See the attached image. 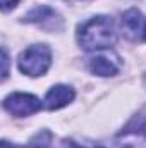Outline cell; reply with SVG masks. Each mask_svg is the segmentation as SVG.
Returning <instances> with one entry per match:
<instances>
[{
	"label": "cell",
	"mask_w": 146,
	"mask_h": 148,
	"mask_svg": "<svg viewBox=\"0 0 146 148\" xmlns=\"http://www.w3.org/2000/svg\"><path fill=\"white\" fill-rule=\"evenodd\" d=\"M110 148H146V115H134L113 138Z\"/></svg>",
	"instance_id": "3"
},
{
	"label": "cell",
	"mask_w": 146,
	"mask_h": 148,
	"mask_svg": "<svg viewBox=\"0 0 146 148\" xmlns=\"http://www.w3.org/2000/svg\"><path fill=\"white\" fill-rule=\"evenodd\" d=\"M120 26H122V33L127 40H139L143 38L146 29V21L145 16L141 14L139 9H129L122 14V21H120Z\"/></svg>",
	"instance_id": "6"
},
{
	"label": "cell",
	"mask_w": 146,
	"mask_h": 148,
	"mask_svg": "<svg viewBox=\"0 0 146 148\" xmlns=\"http://www.w3.org/2000/svg\"><path fill=\"white\" fill-rule=\"evenodd\" d=\"M2 62H3V71H2V79H5L9 76V53H7V48L3 47L2 48Z\"/></svg>",
	"instance_id": "10"
},
{
	"label": "cell",
	"mask_w": 146,
	"mask_h": 148,
	"mask_svg": "<svg viewBox=\"0 0 146 148\" xmlns=\"http://www.w3.org/2000/svg\"><path fill=\"white\" fill-rule=\"evenodd\" d=\"M52 66V50L45 43H36L21 52L17 59L19 71L29 77L43 76Z\"/></svg>",
	"instance_id": "2"
},
{
	"label": "cell",
	"mask_w": 146,
	"mask_h": 148,
	"mask_svg": "<svg viewBox=\"0 0 146 148\" xmlns=\"http://www.w3.org/2000/svg\"><path fill=\"white\" fill-rule=\"evenodd\" d=\"M64 148H81V147L76 145L74 141H65V143H64Z\"/></svg>",
	"instance_id": "13"
},
{
	"label": "cell",
	"mask_w": 146,
	"mask_h": 148,
	"mask_svg": "<svg viewBox=\"0 0 146 148\" xmlns=\"http://www.w3.org/2000/svg\"><path fill=\"white\" fill-rule=\"evenodd\" d=\"M88 69L95 76L108 77V76H117L122 69V60L113 50H98L93 57L88 59Z\"/></svg>",
	"instance_id": "4"
},
{
	"label": "cell",
	"mask_w": 146,
	"mask_h": 148,
	"mask_svg": "<svg viewBox=\"0 0 146 148\" xmlns=\"http://www.w3.org/2000/svg\"><path fill=\"white\" fill-rule=\"evenodd\" d=\"M76 97V91H74L72 86H67V84H55L52 86L46 95H45V107L48 110H59L65 105H69Z\"/></svg>",
	"instance_id": "7"
},
{
	"label": "cell",
	"mask_w": 146,
	"mask_h": 148,
	"mask_svg": "<svg viewBox=\"0 0 146 148\" xmlns=\"http://www.w3.org/2000/svg\"><path fill=\"white\" fill-rule=\"evenodd\" d=\"M67 2H84V0H67Z\"/></svg>",
	"instance_id": "14"
},
{
	"label": "cell",
	"mask_w": 146,
	"mask_h": 148,
	"mask_svg": "<svg viewBox=\"0 0 146 148\" xmlns=\"http://www.w3.org/2000/svg\"><path fill=\"white\" fill-rule=\"evenodd\" d=\"M19 2H21V0H2V10H3V12H9V10H12Z\"/></svg>",
	"instance_id": "11"
},
{
	"label": "cell",
	"mask_w": 146,
	"mask_h": 148,
	"mask_svg": "<svg viewBox=\"0 0 146 148\" xmlns=\"http://www.w3.org/2000/svg\"><path fill=\"white\" fill-rule=\"evenodd\" d=\"M0 147L2 148H24V147H19V145H14V143H9L7 140H3V141L0 143Z\"/></svg>",
	"instance_id": "12"
},
{
	"label": "cell",
	"mask_w": 146,
	"mask_h": 148,
	"mask_svg": "<svg viewBox=\"0 0 146 148\" xmlns=\"http://www.w3.org/2000/svg\"><path fill=\"white\" fill-rule=\"evenodd\" d=\"M143 40L146 41V29H145V35H143Z\"/></svg>",
	"instance_id": "15"
},
{
	"label": "cell",
	"mask_w": 146,
	"mask_h": 148,
	"mask_svg": "<svg viewBox=\"0 0 146 148\" xmlns=\"http://www.w3.org/2000/svg\"><path fill=\"white\" fill-rule=\"evenodd\" d=\"M3 109L16 115V117H26L31 114L41 110V100L31 93H10L3 98Z\"/></svg>",
	"instance_id": "5"
},
{
	"label": "cell",
	"mask_w": 146,
	"mask_h": 148,
	"mask_svg": "<svg viewBox=\"0 0 146 148\" xmlns=\"http://www.w3.org/2000/svg\"><path fill=\"white\" fill-rule=\"evenodd\" d=\"M50 140H52L50 131H40L36 136L31 140L29 148H48V145H50Z\"/></svg>",
	"instance_id": "9"
},
{
	"label": "cell",
	"mask_w": 146,
	"mask_h": 148,
	"mask_svg": "<svg viewBox=\"0 0 146 148\" xmlns=\"http://www.w3.org/2000/svg\"><path fill=\"white\" fill-rule=\"evenodd\" d=\"M24 21L26 23H35V24H40L43 28H46V23H50L53 28H55V23H62L60 16L48 5H40L36 9H33L31 12H28L24 16Z\"/></svg>",
	"instance_id": "8"
},
{
	"label": "cell",
	"mask_w": 146,
	"mask_h": 148,
	"mask_svg": "<svg viewBox=\"0 0 146 148\" xmlns=\"http://www.w3.org/2000/svg\"><path fill=\"white\" fill-rule=\"evenodd\" d=\"M77 43L86 52H98L113 47L117 35L113 21L108 16H93L77 28Z\"/></svg>",
	"instance_id": "1"
}]
</instances>
